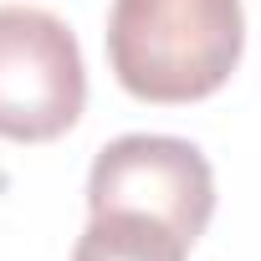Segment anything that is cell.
<instances>
[{"label": "cell", "mask_w": 261, "mask_h": 261, "mask_svg": "<svg viewBox=\"0 0 261 261\" xmlns=\"http://www.w3.org/2000/svg\"><path fill=\"white\" fill-rule=\"evenodd\" d=\"M241 0H113L108 62L123 92L144 102H200L241 62Z\"/></svg>", "instance_id": "6da1fadb"}, {"label": "cell", "mask_w": 261, "mask_h": 261, "mask_svg": "<svg viewBox=\"0 0 261 261\" xmlns=\"http://www.w3.org/2000/svg\"><path fill=\"white\" fill-rule=\"evenodd\" d=\"M87 72L77 36L31 6H0V139L46 144L82 118Z\"/></svg>", "instance_id": "7a4b0ae2"}, {"label": "cell", "mask_w": 261, "mask_h": 261, "mask_svg": "<svg viewBox=\"0 0 261 261\" xmlns=\"http://www.w3.org/2000/svg\"><path fill=\"white\" fill-rule=\"evenodd\" d=\"M87 210H139L164 220L190 246L205 236L215 215V174L210 159L190 139L169 134H123L97 149L87 174Z\"/></svg>", "instance_id": "3957f363"}, {"label": "cell", "mask_w": 261, "mask_h": 261, "mask_svg": "<svg viewBox=\"0 0 261 261\" xmlns=\"http://www.w3.org/2000/svg\"><path fill=\"white\" fill-rule=\"evenodd\" d=\"M185 251L190 241L174 236L164 220L139 210H108L87 220L72 261H185Z\"/></svg>", "instance_id": "277c9868"}]
</instances>
